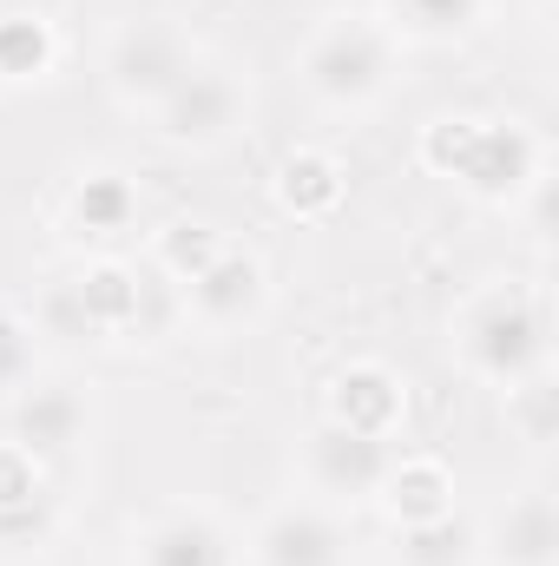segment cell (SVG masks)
I'll list each match as a JSON object with an SVG mask.
<instances>
[{
    "mask_svg": "<svg viewBox=\"0 0 559 566\" xmlns=\"http://www.w3.org/2000/svg\"><path fill=\"white\" fill-rule=\"evenodd\" d=\"M296 73H303V86H309L316 106L362 113V106H376L395 86V33L382 20H369V13H329L303 40Z\"/></svg>",
    "mask_w": 559,
    "mask_h": 566,
    "instance_id": "6da1fadb",
    "label": "cell"
},
{
    "mask_svg": "<svg viewBox=\"0 0 559 566\" xmlns=\"http://www.w3.org/2000/svg\"><path fill=\"white\" fill-rule=\"evenodd\" d=\"M454 349L481 382L514 389V382L547 369V303L534 290H520V283H494L461 310Z\"/></svg>",
    "mask_w": 559,
    "mask_h": 566,
    "instance_id": "7a4b0ae2",
    "label": "cell"
},
{
    "mask_svg": "<svg viewBox=\"0 0 559 566\" xmlns=\"http://www.w3.org/2000/svg\"><path fill=\"white\" fill-rule=\"evenodd\" d=\"M27 323H33V336H53V343H113L139 323V283L119 264H93L80 277L46 283V296L33 303Z\"/></svg>",
    "mask_w": 559,
    "mask_h": 566,
    "instance_id": "3957f363",
    "label": "cell"
},
{
    "mask_svg": "<svg viewBox=\"0 0 559 566\" xmlns=\"http://www.w3.org/2000/svg\"><path fill=\"white\" fill-rule=\"evenodd\" d=\"M251 113V93H244V80H238V66H224V60H191V73L151 106V133L165 145H191V151H204V145L231 139L238 133V119Z\"/></svg>",
    "mask_w": 559,
    "mask_h": 566,
    "instance_id": "277c9868",
    "label": "cell"
},
{
    "mask_svg": "<svg viewBox=\"0 0 559 566\" xmlns=\"http://www.w3.org/2000/svg\"><path fill=\"white\" fill-rule=\"evenodd\" d=\"M191 60H198V46L165 13H139V20H126L106 40V80H113V93L126 106H145V113L191 73Z\"/></svg>",
    "mask_w": 559,
    "mask_h": 566,
    "instance_id": "5b68a950",
    "label": "cell"
},
{
    "mask_svg": "<svg viewBox=\"0 0 559 566\" xmlns=\"http://www.w3.org/2000/svg\"><path fill=\"white\" fill-rule=\"evenodd\" d=\"M389 468H395V441L389 434H362V428L329 422V416L309 428V441H303V474L329 501H369V494H382Z\"/></svg>",
    "mask_w": 559,
    "mask_h": 566,
    "instance_id": "8992f818",
    "label": "cell"
},
{
    "mask_svg": "<svg viewBox=\"0 0 559 566\" xmlns=\"http://www.w3.org/2000/svg\"><path fill=\"white\" fill-rule=\"evenodd\" d=\"M264 296H271L264 264H257L251 251H224V244L184 277V303H191V316H198L204 329H244V323L264 310Z\"/></svg>",
    "mask_w": 559,
    "mask_h": 566,
    "instance_id": "52a82bcc",
    "label": "cell"
},
{
    "mask_svg": "<svg viewBox=\"0 0 559 566\" xmlns=\"http://www.w3.org/2000/svg\"><path fill=\"white\" fill-rule=\"evenodd\" d=\"M251 554L257 566H342V527H336V514L329 507H316V501H283L264 514V527H257V541H251Z\"/></svg>",
    "mask_w": 559,
    "mask_h": 566,
    "instance_id": "ba28073f",
    "label": "cell"
},
{
    "mask_svg": "<svg viewBox=\"0 0 559 566\" xmlns=\"http://www.w3.org/2000/svg\"><path fill=\"white\" fill-rule=\"evenodd\" d=\"M454 171H461L474 191H487V198H514L520 185L547 178V171H540V145L527 139L520 126H467Z\"/></svg>",
    "mask_w": 559,
    "mask_h": 566,
    "instance_id": "9c48e42d",
    "label": "cell"
},
{
    "mask_svg": "<svg viewBox=\"0 0 559 566\" xmlns=\"http://www.w3.org/2000/svg\"><path fill=\"white\" fill-rule=\"evenodd\" d=\"M86 434V396L73 382H27L13 396V448L33 454V461H53V454H73Z\"/></svg>",
    "mask_w": 559,
    "mask_h": 566,
    "instance_id": "30bf717a",
    "label": "cell"
},
{
    "mask_svg": "<svg viewBox=\"0 0 559 566\" xmlns=\"http://www.w3.org/2000/svg\"><path fill=\"white\" fill-rule=\"evenodd\" d=\"M133 566H231V541L204 507H165L139 527Z\"/></svg>",
    "mask_w": 559,
    "mask_h": 566,
    "instance_id": "8fae6325",
    "label": "cell"
},
{
    "mask_svg": "<svg viewBox=\"0 0 559 566\" xmlns=\"http://www.w3.org/2000/svg\"><path fill=\"white\" fill-rule=\"evenodd\" d=\"M139 224V191L126 171H86L73 191H66V231L86 238V244H119L126 231Z\"/></svg>",
    "mask_w": 559,
    "mask_h": 566,
    "instance_id": "7c38bea8",
    "label": "cell"
},
{
    "mask_svg": "<svg viewBox=\"0 0 559 566\" xmlns=\"http://www.w3.org/2000/svg\"><path fill=\"white\" fill-rule=\"evenodd\" d=\"M494 560L500 566H553L559 560V514H553V494L547 488H527L507 501V514L494 521L487 534Z\"/></svg>",
    "mask_w": 559,
    "mask_h": 566,
    "instance_id": "4fadbf2b",
    "label": "cell"
},
{
    "mask_svg": "<svg viewBox=\"0 0 559 566\" xmlns=\"http://www.w3.org/2000/svg\"><path fill=\"white\" fill-rule=\"evenodd\" d=\"M329 422H349V428H362V434H395V422H402V382L382 363H356L336 382Z\"/></svg>",
    "mask_w": 559,
    "mask_h": 566,
    "instance_id": "5bb4252c",
    "label": "cell"
},
{
    "mask_svg": "<svg viewBox=\"0 0 559 566\" xmlns=\"http://www.w3.org/2000/svg\"><path fill=\"white\" fill-rule=\"evenodd\" d=\"M474 547H481V534L454 507L402 527V566H474Z\"/></svg>",
    "mask_w": 559,
    "mask_h": 566,
    "instance_id": "9a60e30c",
    "label": "cell"
},
{
    "mask_svg": "<svg viewBox=\"0 0 559 566\" xmlns=\"http://www.w3.org/2000/svg\"><path fill=\"white\" fill-rule=\"evenodd\" d=\"M487 13V0H389V33H415V40H461L474 33Z\"/></svg>",
    "mask_w": 559,
    "mask_h": 566,
    "instance_id": "2e32d148",
    "label": "cell"
},
{
    "mask_svg": "<svg viewBox=\"0 0 559 566\" xmlns=\"http://www.w3.org/2000/svg\"><path fill=\"white\" fill-rule=\"evenodd\" d=\"M53 66V27L40 13H0V80H40Z\"/></svg>",
    "mask_w": 559,
    "mask_h": 566,
    "instance_id": "e0dca14e",
    "label": "cell"
},
{
    "mask_svg": "<svg viewBox=\"0 0 559 566\" xmlns=\"http://www.w3.org/2000/svg\"><path fill=\"white\" fill-rule=\"evenodd\" d=\"M382 494H389V507L402 514V527H409V521H428V514H447V474H441L434 461H402V454H395Z\"/></svg>",
    "mask_w": 559,
    "mask_h": 566,
    "instance_id": "ac0fdd59",
    "label": "cell"
},
{
    "mask_svg": "<svg viewBox=\"0 0 559 566\" xmlns=\"http://www.w3.org/2000/svg\"><path fill=\"white\" fill-rule=\"evenodd\" d=\"M336 191H342V178H336V165H329L323 151H296V158L283 165V205L323 211V205H336Z\"/></svg>",
    "mask_w": 559,
    "mask_h": 566,
    "instance_id": "d6986e66",
    "label": "cell"
},
{
    "mask_svg": "<svg viewBox=\"0 0 559 566\" xmlns=\"http://www.w3.org/2000/svg\"><path fill=\"white\" fill-rule=\"evenodd\" d=\"M507 409L520 416V428H527V441H534V448H547V441H553V382H547V369H540V376H527V382H514V389H507Z\"/></svg>",
    "mask_w": 559,
    "mask_h": 566,
    "instance_id": "ffe728a7",
    "label": "cell"
},
{
    "mask_svg": "<svg viewBox=\"0 0 559 566\" xmlns=\"http://www.w3.org/2000/svg\"><path fill=\"white\" fill-rule=\"evenodd\" d=\"M33 382V323L0 316V396H20Z\"/></svg>",
    "mask_w": 559,
    "mask_h": 566,
    "instance_id": "44dd1931",
    "label": "cell"
}]
</instances>
